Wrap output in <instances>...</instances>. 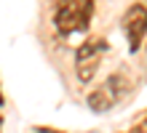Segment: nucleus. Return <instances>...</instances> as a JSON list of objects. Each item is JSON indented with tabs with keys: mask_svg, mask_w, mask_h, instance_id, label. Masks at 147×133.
I'll return each instance as SVG.
<instances>
[{
	"mask_svg": "<svg viewBox=\"0 0 147 133\" xmlns=\"http://www.w3.org/2000/svg\"><path fill=\"white\" fill-rule=\"evenodd\" d=\"M139 130H144V133H147V114H144V122L139 125Z\"/></svg>",
	"mask_w": 147,
	"mask_h": 133,
	"instance_id": "6",
	"label": "nucleus"
},
{
	"mask_svg": "<svg viewBox=\"0 0 147 133\" xmlns=\"http://www.w3.org/2000/svg\"><path fill=\"white\" fill-rule=\"evenodd\" d=\"M118 101H120L118 93L112 91L110 85H102V88H96V91L88 96V106H91L94 112H99V114H102V112H110Z\"/></svg>",
	"mask_w": 147,
	"mask_h": 133,
	"instance_id": "4",
	"label": "nucleus"
},
{
	"mask_svg": "<svg viewBox=\"0 0 147 133\" xmlns=\"http://www.w3.org/2000/svg\"><path fill=\"white\" fill-rule=\"evenodd\" d=\"M105 53H107V43L99 40V37L83 43V45L78 48V56H75V75H78L80 83L94 80V75H96V69H99V61H102Z\"/></svg>",
	"mask_w": 147,
	"mask_h": 133,
	"instance_id": "2",
	"label": "nucleus"
},
{
	"mask_svg": "<svg viewBox=\"0 0 147 133\" xmlns=\"http://www.w3.org/2000/svg\"><path fill=\"white\" fill-rule=\"evenodd\" d=\"M107 85L118 93V99H123V96L131 91V77H128V72H115V75H110Z\"/></svg>",
	"mask_w": 147,
	"mask_h": 133,
	"instance_id": "5",
	"label": "nucleus"
},
{
	"mask_svg": "<svg viewBox=\"0 0 147 133\" xmlns=\"http://www.w3.org/2000/svg\"><path fill=\"white\" fill-rule=\"evenodd\" d=\"M123 27H126V35H128V43H131V51L139 48L142 37L147 35V8L142 3H136L128 8L126 19H123Z\"/></svg>",
	"mask_w": 147,
	"mask_h": 133,
	"instance_id": "3",
	"label": "nucleus"
},
{
	"mask_svg": "<svg viewBox=\"0 0 147 133\" xmlns=\"http://www.w3.org/2000/svg\"><path fill=\"white\" fill-rule=\"evenodd\" d=\"M91 11H94L91 0H56L54 24H56V29L62 35L86 29L88 21H91Z\"/></svg>",
	"mask_w": 147,
	"mask_h": 133,
	"instance_id": "1",
	"label": "nucleus"
}]
</instances>
